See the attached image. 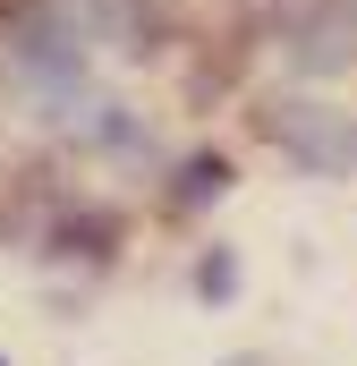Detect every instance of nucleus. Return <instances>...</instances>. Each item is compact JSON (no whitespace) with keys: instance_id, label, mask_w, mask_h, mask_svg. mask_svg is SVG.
<instances>
[{"instance_id":"nucleus-6","label":"nucleus","mask_w":357,"mask_h":366,"mask_svg":"<svg viewBox=\"0 0 357 366\" xmlns=\"http://www.w3.org/2000/svg\"><path fill=\"white\" fill-rule=\"evenodd\" d=\"M230 290H238V256H230V247H204V264H196V298L221 307Z\"/></svg>"},{"instance_id":"nucleus-7","label":"nucleus","mask_w":357,"mask_h":366,"mask_svg":"<svg viewBox=\"0 0 357 366\" xmlns=\"http://www.w3.org/2000/svg\"><path fill=\"white\" fill-rule=\"evenodd\" d=\"M0 366H9V358H0Z\"/></svg>"},{"instance_id":"nucleus-3","label":"nucleus","mask_w":357,"mask_h":366,"mask_svg":"<svg viewBox=\"0 0 357 366\" xmlns=\"http://www.w3.org/2000/svg\"><path fill=\"white\" fill-rule=\"evenodd\" d=\"M272 43L289 51L298 77H341V69H357V0H306Z\"/></svg>"},{"instance_id":"nucleus-5","label":"nucleus","mask_w":357,"mask_h":366,"mask_svg":"<svg viewBox=\"0 0 357 366\" xmlns=\"http://www.w3.org/2000/svg\"><path fill=\"white\" fill-rule=\"evenodd\" d=\"M230 179H238V171H230V154H187V162L171 171V187H162V222H196L204 204H221V196H230Z\"/></svg>"},{"instance_id":"nucleus-2","label":"nucleus","mask_w":357,"mask_h":366,"mask_svg":"<svg viewBox=\"0 0 357 366\" xmlns=\"http://www.w3.org/2000/svg\"><path fill=\"white\" fill-rule=\"evenodd\" d=\"M256 137H264L272 154H289L298 171H315V179L357 171V111H341V102L272 94V102H256Z\"/></svg>"},{"instance_id":"nucleus-4","label":"nucleus","mask_w":357,"mask_h":366,"mask_svg":"<svg viewBox=\"0 0 357 366\" xmlns=\"http://www.w3.org/2000/svg\"><path fill=\"white\" fill-rule=\"evenodd\" d=\"M119 239H128V213H111V204H77V213H60L51 230H43V256L51 264H119Z\"/></svg>"},{"instance_id":"nucleus-1","label":"nucleus","mask_w":357,"mask_h":366,"mask_svg":"<svg viewBox=\"0 0 357 366\" xmlns=\"http://www.w3.org/2000/svg\"><path fill=\"white\" fill-rule=\"evenodd\" d=\"M0 34H9V60L26 86L60 94V102L86 86V34L60 0H0Z\"/></svg>"}]
</instances>
